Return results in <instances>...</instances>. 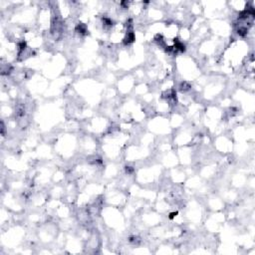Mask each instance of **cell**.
I'll use <instances>...</instances> for the list:
<instances>
[{"instance_id":"1","label":"cell","mask_w":255,"mask_h":255,"mask_svg":"<svg viewBox=\"0 0 255 255\" xmlns=\"http://www.w3.org/2000/svg\"><path fill=\"white\" fill-rule=\"evenodd\" d=\"M135 34L133 33V32H128L126 38L124 39V43L126 45L128 44H131V43H133L134 41H135Z\"/></svg>"}]
</instances>
